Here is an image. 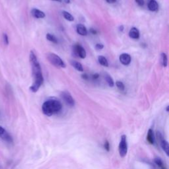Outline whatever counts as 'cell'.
<instances>
[{
	"label": "cell",
	"instance_id": "18",
	"mask_svg": "<svg viewBox=\"0 0 169 169\" xmlns=\"http://www.w3.org/2000/svg\"><path fill=\"white\" fill-rule=\"evenodd\" d=\"M62 15L63 16V17H64L66 20H69V21H74V17H73V15L72 14H70V13L69 12H67V11H62Z\"/></svg>",
	"mask_w": 169,
	"mask_h": 169
},
{
	"label": "cell",
	"instance_id": "6",
	"mask_svg": "<svg viewBox=\"0 0 169 169\" xmlns=\"http://www.w3.org/2000/svg\"><path fill=\"white\" fill-rule=\"evenodd\" d=\"M74 51L75 52V54L78 56L79 58L81 59H84L86 58L87 53L85 50L84 48L80 44H76L74 46Z\"/></svg>",
	"mask_w": 169,
	"mask_h": 169
},
{
	"label": "cell",
	"instance_id": "34",
	"mask_svg": "<svg viewBox=\"0 0 169 169\" xmlns=\"http://www.w3.org/2000/svg\"><path fill=\"white\" fill-rule=\"evenodd\" d=\"M168 108H169V106H167V107H166V112H168Z\"/></svg>",
	"mask_w": 169,
	"mask_h": 169
},
{
	"label": "cell",
	"instance_id": "17",
	"mask_svg": "<svg viewBox=\"0 0 169 169\" xmlns=\"http://www.w3.org/2000/svg\"><path fill=\"white\" fill-rule=\"evenodd\" d=\"M98 60L100 65L104 66V67H108V62L107 61L106 58L103 56H99L98 57Z\"/></svg>",
	"mask_w": 169,
	"mask_h": 169
},
{
	"label": "cell",
	"instance_id": "32",
	"mask_svg": "<svg viewBox=\"0 0 169 169\" xmlns=\"http://www.w3.org/2000/svg\"><path fill=\"white\" fill-rule=\"evenodd\" d=\"M65 3H70V0H64Z\"/></svg>",
	"mask_w": 169,
	"mask_h": 169
},
{
	"label": "cell",
	"instance_id": "27",
	"mask_svg": "<svg viewBox=\"0 0 169 169\" xmlns=\"http://www.w3.org/2000/svg\"><path fill=\"white\" fill-rule=\"evenodd\" d=\"M81 77L84 80H87L89 79V75L87 74H83V75H81Z\"/></svg>",
	"mask_w": 169,
	"mask_h": 169
},
{
	"label": "cell",
	"instance_id": "7",
	"mask_svg": "<svg viewBox=\"0 0 169 169\" xmlns=\"http://www.w3.org/2000/svg\"><path fill=\"white\" fill-rule=\"evenodd\" d=\"M0 138L7 143H12L13 139L11 135L6 131L5 128L0 125Z\"/></svg>",
	"mask_w": 169,
	"mask_h": 169
},
{
	"label": "cell",
	"instance_id": "14",
	"mask_svg": "<svg viewBox=\"0 0 169 169\" xmlns=\"http://www.w3.org/2000/svg\"><path fill=\"white\" fill-rule=\"evenodd\" d=\"M161 142V146L162 147V149L165 152V153L166 154L167 156L169 155V145L168 141H166V140H164V139H162V140L160 141Z\"/></svg>",
	"mask_w": 169,
	"mask_h": 169
},
{
	"label": "cell",
	"instance_id": "19",
	"mask_svg": "<svg viewBox=\"0 0 169 169\" xmlns=\"http://www.w3.org/2000/svg\"><path fill=\"white\" fill-rule=\"evenodd\" d=\"M46 39L54 43V44H57V43H58V39H57V38L54 35H52V34H50V33L46 34Z\"/></svg>",
	"mask_w": 169,
	"mask_h": 169
},
{
	"label": "cell",
	"instance_id": "21",
	"mask_svg": "<svg viewBox=\"0 0 169 169\" xmlns=\"http://www.w3.org/2000/svg\"><path fill=\"white\" fill-rule=\"evenodd\" d=\"M116 85L118 87V89L120 90L121 91H124V89H125V85H124V84L123 83L122 81H116Z\"/></svg>",
	"mask_w": 169,
	"mask_h": 169
},
{
	"label": "cell",
	"instance_id": "28",
	"mask_svg": "<svg viewBox=\"0 0 169 169\" xmlns=\"http://www.w3.org/2000/svg\"><path fill=\"white\" fill-rule=\"evenodd\" d=\"M99 77H100L99 74H97V73H96V74H94L93 75V79H97Z\"/></svg>",
	"mask_w": 169,
	"mask_h": 169
},
{
	"label": "cell",
	"instance_id": "24",
	"mask_svg": "<svg viewBox=\"0 0 169 169\" xmlns=\"http://www.w3.org/2000/svg\"><path fill=\"white\" fill-rule=\"evenodd\" d=\"M104 149L107 151H110V143L108 141H106L104 143Z\"/></svg>",
	"mask_w": 169,
	"mask_h": 169
},
{
	"label": "cell",
	"instance_id": "8",
	"mask_svg": "<svg viewBox=\"0 0 169 169\" xmlns=\"http://www.w3.org/2000/svg\"><path fill=\"white\" fill-rule=\"evenodd\" d=\"M120 62L122 63L123 65H128L130 63H131V56L130 55L126 53H124L122 54L120 56Z\"/></svg>",
	"mask_w": 169,
	"mask_h": 169
},
{
	"label": "cell",
	"instance_id": "15",
	"mask_svg": "<svg viewBox=\"0 0 169 169\" xmlns=\"http://www.w3.org/2000/svg\"><path fill=\"white\" fill-rule=\"evenodd\" d=\"M71 64L74 67L75 70H77L78 72H83V67L81 63L78 62L77 61H71Z\"/></svg>",
	"mask_w": 169,
	"mask_h": 169
},
{
	"label": "cell",
	"instance_id": "2",
	"mask_svg": "<svg viewBox=\"0 0 169 169\" xmlns=\"http://www.w3.org/2000/svg\"><path fill=\"white\" fill-rule=\"evenodd\" d=\"M47 58L50 63L56 67L65 68L66 65L60 56L54 53H48L47 54Z\"/></svg>",
	"mask_w": 169,
	"mask_h": 169
},
{
	"label": "cell",
	"instance_id": "9",
	"mask_svg": "<svg viewBox=\"0 0 169 169\" xmlns=\"http://www.w3.org/2000/svg\"><path fill=\"white\" fill-rule=\"evenodd\" d=\"M31 15L33 17L36 18V19H43L46 17L45 13L43 11L35 8L31 10Z\"/></svg>",
	"mask_w": 169,
	"mask_h": 169
},
{
	"label": "cell",
	"instance_id": "25",
	"mask_svg": "<svg viewBox=\"0 0 169 169\" xmlns=\"http://www.w3.org/2000/svg\"><path fill=\"white\" fill-rule=\"evenodd\" d=\"M135 1H136V3L140 7L144 5V0H135Z\"/></svg>",
	"mask_w": 169,
	"mask_h": 169
},
{
	"label": "cell",
	"instance_id": "33",
	"mask_svg": "<svg viewBox=\"0 0 169 169\" xmlns=\"http://www.w3.org/2000/svg\"><path fill=\"white\" fill-rule=\"evenodd\" d=\"M52 1H58V2H61L62 0H52Z\"/></svg>",
	"mask_w": 169,
	"mask_h": 169
},
{
	"label": "cell",
	"instance_id": "26",
	"mask_svg": "<svg viewBox=\"0 0 169 169\" xmlns=\"http://www.w3.org/2000/svg\"><path fill=\"white\" fill-rule=\"evenodd\" d=\"M95 48L98 50H102L104 48V45L102 44H97L95 45Z\"/></svg>",
	"mask_w": 169,
	"mask_h": 169
},
{
	"label": "cell",
	"instance_id": "31",
	"mask_svg": "<svg viewBox=\"0 0 169 169\" xmlns=\"http://www.w3.org/2000/svg\"><path fill=\"white\" fill-rule=\"evenodd\" d=\"M120 31H124V27L123 26V25H121V26L120 27Z\"/></svg>",
	"mask_w": 169,
	"mask_h": 169
},
{
	"label": "cell",
	"instance_id": "30",
	"mask_svg": "<svg viewBox=\"0 0 169 169\" xmlns=\"http://www.w3.org/2000/svg\"><path fill=\"white\" fill-rule=\"evenodd\" d=\"M106 1L108 3H114L116 1V0H106Z\"/></svg>",
	"mask_w": 169,
	"mask_h": 169
},
{
	"label": "cell",
	"instance_id": "5",
	"mask_svg": "<svg viewBox=\"0 0 169 169\" xmlns=\"http://www.w3.org/2000/svg\"><path fill=\"white\" fill-rule=\"evenodd\" d=\"M61 97L62 98V99L65 102V103L67 105H69L70 106H74L75 104V100L73 99L72 96L71 95L69 92H62L61 94Z\"/></svg>",
	"mask_w": 169,
	"mask_h": 169
},
{
	"label": "cell",
	"instance_id": "22",
	"mask_svg": "<svg viewBox=\"0 0 169 169\" xmlns=\"http://www.w3.org/2000/svg\"><path fill=\"white\" fill-rule=\"evenodd\" d=\"M154 162L155 163L157 164V166H159V167L162 168L163 166V161H162V160L160 159V158H155L154 159Z\"/></svg>",
	"mask_w": 169,
	"mask_h": 169
},
{
	"label": "cell",
	"instance_id": "4",
	"mask_svg": "<svg viewBox=\"0 0 169 169\" xmlns=\"http://www.w3.org/2000/svg\"><path fill=\"white\" fill-rule=\"evenodd\" d=\"M119 153L121 157H125L127 153V141L125 135L121 136L119 144Z\"/></svg>",
	"mask_w": 169,
	"mask_h": 169
},
{
	"label": "cell",
	"instance_id": "29",
	"mask_svg": "<svg viewBox=\"0 0 169 169\" xmlns=\"http://www.w3.org/2000/svg\"><path fill=\"white\" fill-rule=\"evenodd\" d=\"M90 32L93 34V35H97V31H96L95 29H91Z\"/></svg>",
	"mask_w": 169,
	"mask_h": 169
},
{
	"label": "cell",
	"instance_id": "12",
	"mask_svg": "<svg viewBox=\"0 0 169 169\" xmlns=\"http://www.w3.org/2000/svg\"><path fill=\"white\" fill-rule=\"evenodd\" d=\"M148 9L151 11H157L159 10V5L156 0H149L148 3Z\"/></svg>",
	"mask_w": 169,
	"mask_h": 169
},
{
	"label": "cell",
	"instance_id": "1",
	"mask_svg": "<svg viewBox=\"0 0 169 169\" xmlns=\"http://www.w3.org/2000/svg\"><path fill=\"white\" fill-rule=\"evenodd\" d=\"M62 104L56 99H50L45 101L42 106V112L47 116H52L60 112Z\"/></svg>",
	"mask_w": 169,
	"mask_h": 169
},
{
	"label": "cell",
	"instance_id": "3",
	"mask_svg": "<svg viewBox=\"0 0 169 169\" xmlns=\"http://www.w3.org/2000/svg\"><path fill=\"white\" fill-rule=\"evenodd\" d=\"M34 77V83L30 87V90L33 93L37 92L39 89L41 85L43 84L44 82V78L42 72L36 73V74H33Z\"/></svg>",
	"mask_w": 169,
	"mask_h": 169
},
{
	"label": "cell",
	"instance_id": "23",
	"mask_svg": "<svg viewBox=\"0 0 169 169\" xmlns=\"http://www.w3.org/2000/svg\"><path fill=\"white\" fill-rule=\"evenodd\" d=\"M3 41H4V43H5V44L8 45L9 44V38H8V36L5 33H4L3 35Z\"/></svg>",
	"mask_w": 169,
	"mask_h": 169
},
{
	"label": "cell",
	"instance_id": "10",
	"mask_svg": "<svg viewBox=\"0 0 169 169\" xmlns=\"http://www.w3.org/2000/svg\"><path fill=\"white\" fill-rule=\"evenodd\" d=\"M129 36L132 39H139L140 33L138 29L136 27H132L129 32Z\"/></svg>",
	"mask_w": 169,
	"mask_h": 169
},
{
	"label": "cell",
	"instance_id": "11",
	"mask_svg": "<svg viewBox=\"0 0 169 169\" xmlns=\"http://www.w3.org/2000/svg\"><path fill=\"white\" fill-rule=\"evenodd\" d=\"M76 29H77V32L79 35H81V36H86L87 35L88 31L87 29L82 24H78L77 25L76 27Z\"/></svg>",
	"mask_w": 169,
	"mask_h": 169
},
{
	"label": "cell",
	"instance_id": "16",
	"mask_svg": "<svg viewBox=\"0 0 169 169\" xmlns=\"http://www.w3.org/2000/svg\"><path fill=\"white\" fill-rule=\"evenodd\" d=\"M104 79L106 80V81L108 83V86L110 87H113L114 86V81L113 79L112 78V77L108 74H104Z\"/></svg>",
	"mask_w": 169,
	"mask_h": 169
},
{
	"label": "cell",
	"instance_id": "13",
	"mask_svg": "<svg viewBox=\"0 0 169 169\" xmlns=\"http://www.w3.org/2000/svg\"><path fill=\"white\" fill-rule=\"evenodd\" d=\"M147 140L150 144L153 145L155 143V139L154 133H153V129H149V130H148L147 135Z\"/></svg>",
	"mask_w": 169,
	"mask_h": 169
},
{
	"label": "cell",
	"instance_id": "20",
	"mask_svg": "<svg viewBox=\"0 0 169 169\" xmlns=\"http://www.w3.org/2000/svg\"><path fill=\"white\" fill-rule=\"evenodd\" d=\"M161 63L163 67H166L168 64V58H167V55L165 53H162L161 54Z\"/></svg>",
	"mask_w": 169,
	"mask_h": 169
}]
</instances>
